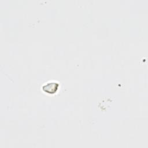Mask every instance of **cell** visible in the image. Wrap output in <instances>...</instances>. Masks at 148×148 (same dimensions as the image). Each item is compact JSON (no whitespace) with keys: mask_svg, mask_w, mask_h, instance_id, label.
Instances as JSON below:
<instances>
[{"mask_svg":"<svg viewBox=\"0 0 148 148\" xmlns=\"http://www.w3.org/2000/svg\"><path fill=\"white\" fill-rule=\"evenodd\" d=\"M58 84L56 82H49L47 83L45 85H44L43 86V90L47 92V93H49V94H52V93H54L56 92L57 88H58Z\"/></svg>","mask_w":148,"mask_h":148,"instance_id":"obj_1","label":"cell"}]
</instances>
